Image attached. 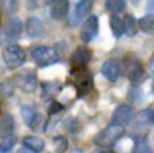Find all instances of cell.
<instances>
[{
    "label": "cell",
    "mask_w": 154,
    "mask_h": 153,
    "mask_svg": "<svg viewBox=\"0 0 154 153\" xmlns=\"http://www.w3.org/2000/svg\"><path fill=\"white\" fill-rule=\"evenodd\" d=\"M29 127L34 132H43L46 127V118L39 113H35V115L30 119L29 123Z\"/></svg>",
    "instance_id": "obj_18"
},
{
    "label": "cell",
    "mask_w": 154,
    "mask_h": 153,
    "mask_svg": "<svg viewBox=\"0 0 154 153\" xmlns=\"http://www.w3.org/2000/svg\"><path fill=\"white\" fill-rule=\"evenodd\" d=\"M0 153H10V152H4V151H2V149H0Z\"/></svg>",
    "instance_id": "obj_34"
},
{
    "label": "cell",
    "mask_w": 154,
    "mask_h": 153,
    "mask_svg": "<svg viewBox=\"0 0 154 153\" xmlns=\"http://www.w3.org/2000/svg\"><path fill=\"white\" fill-rule=\"evenodd\" d=\"M133 153H152V149H150V146L147 145L146 142L139 141V142L135 145V148H134Z\"/></svg>",
    "instance_id": "obj_28"
},
{
    "label": "cell",
    "mask_w": 154,
    "mask_h": 153,
    "mask_svg": "<svg viewBox=\"0 0 154 153\" xmlns=\"http://www.w3.org/2000/svg\"><path fill=\"white\" fill-rule=\"evenodd\" d=\"M4 8H5V11H7V12L14 14L16 11V8H18V3H16V2H7L4 4Z\"/></svg>",
    "instance_id": "obj_30"
},
{
    "label": "cell",
    "mask_w": 154,
    "mask_h": 153,
    "mask_svg": "<svg viewBox=\"0 0 154 153\" xmlns=\"http://www.w3.org/2000/svg\"><path fill=\"white\" fill-rule=\"evenodd\" d=\"M153 94H154V81H153Z\"/></svg>",
    "instance_id": "obj_35"
},
{
    "label": "cell",
    "mask_w": 154,
    "mask_h": 153,
    "mask_svg": "<svg viewBox=\"0 0 154 153\" xmlns=\"http://www.w3.org/2000/svg\"><path fill=\"white\" fill-rule=\"evenodd\" d=\"M15 92V86H14L11 79H5L0 83V98L2 99H8Z\"/></svg>",
    "instance_id": "obj_20"
},
{
    "label": "cell",
    "mask_w": 154,
    "mask_h": 153,
    "mask_svg": "<svg viewBox=\"0 0 154 153\" xmlns=\"http://www.w3.org/2000/svg\"><path fill=\"white\" fill-rule=\"evenodd\" d=\"M16 144V137L15 136H11V137L5 138V140L2 141V144H0V149L4 152H11V149L14 148V145Z\"/></svg>",
    "instance_id": "obj_25"
},
{
    "label": "cell",
    "mask_w": 154,
    "mask_h": 153,
    "mask_svg": "<svg viewBox=\"0 0 154 153\" xmlns=\"http://www.w3.org/2000/svg\"><path fill=\"white\" fill-rule=\"evenodd\" d=\"M58 89H60V84L57 83V81H54V83H45L43 84V95L48 94V96H49V95L57 92Z\"/></svg>",
    "instance_id": "obj_27"
},
{
    "label": "cell",
    "mask_w": 154,
    "mask_h": 153,
    "mask_svg": "<svg viewBox=\"0 0 154 153\" xmlns=\"http://www.w3.org/2000/svg\"><path fill=\"white\" fill-rule=\"evenodd\" d=\"M62 110H64V106H62L60 102H57V100H51L49 107H48V113L50 114V115H56V114L61 113Z\"/></svg>",
    "instance_id": "obj_26"
},
{
    "label": "cell",
    "mask_w": 154,
    "mask_h": 153,
    "mask_svg": "<svg viewBox=\"0 0 154 153\" xmlns=\"http://www.w3.org/2000/svg\"><path fill=\"white\" fill-rule=\"evenodd\" d=\"M120 69H122L120 62L115 58H111V60H107L103 64V67H101V73H103V76L108 81L114 83V81H116L118 77H119Z\"/></svg>",
    "instance_id": "obj_11"
},
{
    "label": "cell",
    "mask_w": 154,
    "mask_h": 153,
    "mask_svg": "<svg viewBox=\"0 0 154 153\" xmlns=\"http://www.w3.org/2000/svg\"><path fill=\"white\" fill-rule=\"evenodd\" d=\"M3 60L10 69H18L26 61V52L18 45H10L3 50Z\"/></svg>",
    "instance_id": "obj_7"
},
{
    "label": "cell",
    "mask_w": 154,
    "mask_h": 153,
    "mask_svg": "<svg viewBox=\"0 0 154 153\" xmlns=\"http://www.w3.org/2000/svg\"><path fill=\"white\" fill-rule=\"evenodd\" d=\"M22 144H23V148L29 149L32 153H41L45 149V141L37 136H27L23 138Z\"/></svg>",
    "instance_id": "obj_16"
},
{
    "label": "cell",
    "mask_w": 154,
    "mask_h": 153,
    "mask_svg": "<svg viewBox=\"0 0 154 153\" xmlns=\"http://www.w3.org/2000/svg\"><path fill=\"white\" fill-rule=\"evenodd\" d=\"M68 11H69V2H66V0H56V2H53V5H51L50 15L56 20H61L68 15Z\"/></svg>",
    "instance_id": "obj_15"
},
{
    "label": "cell",
    "mask_w": 154,
    "mask_h": 153,
    "mask_svg": "<svg viewBox=\"0 0 154 153\" xmlns=\"http://www.w3.org/2000/svg\"><path fill=\"white\" fill-rule=\"evenodd\" d=\"M14 130H15V119L11 114H3L0 117V140H5V138L14 136Z\"/></svg>",
    "instance_id": "obj_12"
},
{
    "label": "cell",
    "mask_w": 154,
    "mask_h": 153,
    "mask_svg": "<svg viewBox=\"0 0 154 153\" xmlns=\"http://www.w3.org/2000/svg\"><path fill=\"white\" fill-rule=\"evenodd\" d=\"M99 153H115V152H112V151H101V152H99Z\"/></svg>",
    "instance_id": "obj_32"
},
{
    "label": "cell",
    "mask_w": 154,
    "mask_h": 153,
    "mask_svg": "<svg viewBox=\"0 0 154 153\" xmlns=\"http://www.w3.org/2000/svg\"><path fill=\"white\" fill-rule=\"evenodd\" d=\"M138 26L143 33L153 34L154 33V15L153 14H149V15L142 16L138 20Z\"/></svg>",
    "instance_id": "obj_19"
},
{
    "label": "cell",
    "mask_w": 154,
    "mask_h": 153,
    "mask_svg": "<svg viewBox=\"0 0 154 153\" xmlns=\"http://www.w3.org/2000/svg\"><path fill=\"white\" fill-rule=\"evenodd\" d=\"M31 58L39 68H45L57 62L58 54L56 49L50 46H35L31 49Z\"/></svg>",
    "instance_id": "obj_4"
},
{
    "label": "cell",
    "mask_w": 154,
    "mask_h": 153,
    "mask_svg": "<svg viewBox=\"0 0 154 153\" xmlns=\"http://www.w3.org/2000/svg\"><path fill=\"white\" fill-rule=\"evenodd\" d=\"M11 80H12L14 86L20 88L23 92H27V94H32L38 86L37 75L31 69H22L20 72L15 73Z\"/></svg>",
    "instance_id": "obj_5"
},
{
    "label": "cell",
    "mask_w": 154,
    "mask_h": 153,
    "mask_svg": "<svg viewBox=\"0 0 154 153\" xmlns=\"http://www.w3.org/2000/svg\"><path fill=\"white\" fill-rule=\"evenodd\" d=\"M22 31H23V24L22 20L16 16L10 18L4 23L3 29L0 30V46H10L14 45V41L18 39L20 37Z\"/></svg>",
    "instance_id": "obj_2"
},
{
    "label": "cell",
    "mask_w": 154,
    "mask_h": 153,
    "mask_svg": "<svg viewBox=\"0 0 154 153\" xmlns=\"http://www.w3.org/2000/svg\"><path fill=\"white\" fill-rule=\"evenodd\" d=\"M134 118V108L128 105H120L119 107L115 108L114 114L111 117V125L115 126H126L128 125Z\"/></svg>",
    "instance_id": "obj_8"
},
{
    "label": "cell",
    "mask_w": 154,
    "mask_h": 153,
    "mask_svg": "<svg viewBox=\"0 0 154 153\" xmlns=\"http://www.w3.org/2000/svg\"><path fill=\"white\" fill-rule=\"evenodd\" d=\"M152 123H154V110H153V117H152Z\"/></svg>",
    "instance_id": "obj_33"
},
{
    "label": "cell",
    "mask_w": 154,
    "mask_h": 153,
    "mask_svg": "<svg viewBox=\"0 0 154 153\" xmlns=\"http://www.w3.org/2000/svg\"><path fill=\"white\" fill-rule=\"evenodd\" d=\"M93 2L91 0H81V2L76 3V8H75V14H73L72 18V24H76L77 22H80L82 18H85L87 15H89L91 10H92Z\"/></svg>",
    "instance_id": "obj_13"
},
{
    "label": "cell",
    "mask_w": 154,
    "mask_h": 153,
    "mask_svg": "<svg viewBox=\"0 0 154 153\" xmlns=\"http://www.w3.org/2000/svg\"><path fill=\"white\" fill-rule=\"evenodd\" d=\"M109 27H111L112 34L116 38L122 37L123 31H125V29H123V20L118 15H111V18H109Z\"/></svg>",
    "instance_id": "obj_21"
},
{
    "label": "cell",
    "mask_w": 154,
    "mask_h": 153,
    "mask_svg": "<svg viewBox=\"0 0 154 153\" xmlns=\"http://www.w3.org/2000/svg\"><path fill=\"white\" fill-rule=\"evenodd\" d=\"M16 153H32V152L29 151V149H26V148H20Z\"/></svg>",
    "instance_id": "obj_31"
},
{
    "label": "cell",
    "mask_w": 154,
    "mask_h": 153,
    "mask_svg": "<svg viewBox=\"0 0 154 153\" xmlns=\"http://www.w3.org/2000/svg\"><path fill=\"white\" fill-rule=\"evenodd\" d=\"M53 145L57 153H64L68 149V140L64 136H57L53 138Z\"/></svg>",
    "instance_id": "obj_23"
},
{
    "label": "cell",
    "mask_w": 154,
    "mask_h": 153,
    "mask_svg": "<svg viewBox=\"0 0 154 153\" xmlns=\"http://www.w3.org/2000/svg\"><path fill=\"white\" fill-rule=\"evenodd\" d=\"M99 33V19L96 15H89L87 20L82 23L81 30H80V38L82 42L88 43L97 35Z\"/></svg>",
    "instance_id": "obj_9"
},
{
    "label": "cell",
    "mask_w": 154,
    "mask_h": 153,
    "mask_svg": "<svg viewBox=\"0 0 154 153\" xmlns=\"http://www.w3.org/2000/svg\"><path fill=\"white\" fill-rule=\"evenodd\" d=\"M106 7L112 14H119L126 8V2L125 0H108L106 2Z\"/></svg>",
    "instance_id": "obj_22"
},
{
    "label": "cell",
    "mask_w": 154,
    "mask_h": 153,
    "mask_svg": "<svg viewBox=\"0 0 154 153\" xmlns=\"http://www.w3.org/2000/svg\"><path fill=\"white\" fill-rule=\"evenodd\" d=\"M152 117H153V110H143L138 114L137 121L141 125H146V123H152Z\"/></svg>",
    "instance_id": "obj_24"
},
{
    "label": "cell",
    "mask_w": 154,
    "mask_h": 153,
    "mask_svg": "<svg viewBox=\"0 0 154 153\" xmlns=\"http://www.w3.org/2000/svg\"><path fill=\"white\" fill-rule=\"evenodd\" d=\"M22 114H23L24 121H26L27 123H29L30 119H31L32 117L35 115V111L32 110V108L30 107V106H23V107H22Z\"/></svg>",
    "instance_id": "obj_29"
},
{
    "label": "cell",
    "mask_w": 154,
    "mask_h": 153,
    "mask_svg": "<svg viewBox=\"0 0 154 153\" xmlns=\"http://www.w3.org/2000/svg\"><path fill=\"white\" fill-rule=\"evenodd\" d=\"M125 134V130L120 126H115V125H109L104 130H101L97 136L95 137V144L101 148H109L112 146L122 136Z\"/></svg>",
    "instance_id": "obj_6"
},
{
    "label": "cell",
    "mask_w": 154,
    "mask_h": 153,
    "mask_svg": "<svg viewBox=\"0 0 154 153\" xmlns=\"http://www.w3.org/2000/svg\"><path fill=\"white\" fill-rule=\"evenodd\" d=\"M123 29H125V33L128 35V37H133V35L137 34L138 31V24H137V20L133 15L127 14L123 19Z\"/></svg>",
    "instance_id": "obj_17"
},
{
    "label": "cell",
    "mask_w": 154,
    "mask_h": 153,
    "mask_svg": "<svg viewBox=\"0 0 154 153\" xmlns=\"http://www.w3.org/2000/svg\"><path fill=\"white\" fill-rule=\"evenodd\" d=\"M123 69L128 80L134 84H139L145 77V70L141 61L134 54H127L123 58Z\"/></svg>",
    "instance_id": "obj_3"
},
{
    "label": "cell",
    "mask_w": 154,
    "mask_h": 153,
    "mask_svg": "<svg viewBox=\"0 0 154 153\" xmlns=\"http://www.w3.org/2000/svg\"><path fill=\"white\" fill-rule=\"evenodd\" d=\"M70 77L79 95H85L93 89L92 75L87 67H72Z\"/></svg>",
    "instance_id": "obj_1"
},
{
    "label": "cell",
    "mask_w": 154,
    "mask_h": 153,
    "mask_svg": "<svg viewBox=\"0 0 154 153\" xmlns=\"http://www.w3.org/2000/svg\"><path fill=\"white\" fill-rule=\"evenodd\" d=\"M26 33L31 38H41L43 35V33H45L42 22L38 18H35V16L29 18L26 22Z\"/></svg>",
    "instance_id": "obj_14"
},
{
    "label": "cell",
    "mask_w": 154,
    "mask_h": 153,
    "mask_svg": "<svg viewBox=\"0 0 154 153\" xmlns=\"http://www.w3.org/2000/svg\"><path fill=\"white\" fill-rule=\"evenodd\" d=\"M92 60V50L87 46H79L70 56L72 67H87V64Z\"/></svg>",
    "instance_id": "obj_10"
}]
</instances>
